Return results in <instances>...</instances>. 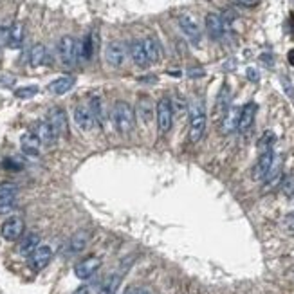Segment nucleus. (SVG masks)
<instances>
[{
  "mask_svg": "<svg viewBox=\"0 0 294 294\" xmlns=\"http://www.w3.org/2000/svg\"><path fill=\"white\" fill-rule=\"evenodd\" d=\"M112 117H114V125L121 134H130L135 127V112L132 105L127 101H116L114 108H112Z\"/></svg>",
  "mask_w": 294,
  "mask_h": 294,
  "instance_id": "obj_1",
  "label": "nucleus"
},
{
  "mask_svg": "<svg viewBox=\"0 0 294 294\" xmlns=\"http://www.w3.org/2000/svg\"><path fill=\"white\" fill-rule=\"evenodd\" d=\"M206 125H208V117H206L204 101L197 100L191 105V121H189V141L191 143H199L206 132Z\"/></svg>",
  "mask_w": 294,
  "mask_h": 294,
  "instance_id": "obj_2",
  "label": "nucleus"
},
{
  "mask_svg": "<svg viewBox=\"0 0 294 294\" xmlns=\"http://www.w3.org/2000/svg\"><path fill=\"white\" fill-rule=\"evenodd\" d=\"M157 128H159V134L164 135V134L170 132V128L173 125V103L170 98H161L157 101Z\"/></svg>",
  "mask_w": 294,
  "mask_h": 294,
  "instance_id": "obj_3",
  "label": "nucleus"
},
{
  "mask_svg": "<svg viewBox=\"0 0 294 294\" xmlns=\"http://www.w3.org/2000/svg\"><path fill=\"white\" fill-rule=\"evenodd\" d=\"M58 56H60L61 63L65 67H72L78 60V44L76 40L65 34L61 36L60 42H58Z\"/></svg>",
  "mask_w": 294,
  "mask_h": 294,
  "instance_id": "obj_4",
  "label": "nucleus"
},
{
  "mask_svg": "<svg viewBox=\"0 0 294 294\" xmlns=\"http://www.w3.org/2000/svg\"><path fill=\"white\" fill-rule=\"evenodd\" d=\"M24 229H26V224L20 216H9L7 220H4L2 228H0V235L2 239L7 240V242H17V240L22 239Z\"/></svg>",
  "mask_w": 294,
  "mask_h": 294,
  "instance_id": "obj_5",
  "label": "nucleus"
},
{
  "mask_svg": "<svg viewBox=\"0 0 294 294\" xmlns=\"http://www.w3.org/2000/svg\"><path fill=\"white\" fill-rule=\"evenodd\" d=\"M101 267V258L100 256H87L85 260L78 262L74 266V274L80 280H89L98 272V269Z\"/></svg>",
  "mask_w": 294,
  "mask_h": 294,
  "instance_id": "obj_6",
  "label": "nucleus"
},
{
  "mask_svg": "<svg viewBox=\"0 0 294 294\" xmlns=\"http://www.w3.org/2000/svg\"><path fill=\"white\" fill-rule=\"evenodd\" d=\"M51 258H53V249H51L49 245H38V247L29 255V267H31L33 271L38 272L49 266Z\"/></svg>",
  "mask_w": 294,
  "mask_h": 294,
  "instance_id": "obj_7",
  "label": "nucleus"
},
{
  "mask_svg": "<svg viewBox=\"0 0 294 294\" xmlns=\"http://www.w3.org/2000/svg\"><path fill=\"white\" fill-rule=\"evenodd\" d=\"M272 164H274V152L271 150H264L256 161L255 168H253V179L255 181H264L267 177V173L271 172Z\"/></svg>",
  "mask_w": 294,
  "mask_h": 294,
  "instance_id": "obj_8",
  "label": "nucleus"
},
{
  "mask_svg": "<svg viewBox=\"0 0 294 294\" xmlns=\"http://www.w3.org/2000/svg\"><path fill=\"white\" fill-rule=\"evenodd\" d=\"M206 31L210 34L211 40H218L224 38V33H226V24H224V18L218 15V13H208L206 15Z\"/></svg>",
  "mask_w": 294,
  "mask_h": 294,
  "instance_id": "obj_9",
  "label": "nucleus"
},
{
  "mask_svg": "<svg viewBox=\"0 0 294 294\" xmlns=\"http://www.w3.org/2000/svg\"><path fill=\"white\" fill-rule=\"evenodd\" d=\"M179 27L183 29V33L186 34V38H188L191 44L197 45L200 42V27H199V24H197V20H195L191 15H188V13L181 15V17H179Z\"/></svg>",
  "mask_w": 294,
  "mask_h": 294,
  "instance_id": "obj_10",
  "label": "nucleus"
},
{
  "mask_svg": "<svg viewBox=\"0 0 294 294\" xmlns=\"http://www.w3.org/2000/svg\"><path fill=\"white\" fill-rule=\"evenodd\" d=\"M125 56H127V47H125V44H121V42H110V44L107 45L105 60L110 67H114V69L121 67L123 61H125Z\"/></svg>",
  "mask_w": 294,
  "mask_h": 294,
  "instance_id": "obj_11",
  "label": "nucleus"
},
{
  "mask_svg": "<svg viewBox=\"0 0 294 294\" xmlns=\"http://www.w3.org/2000/svg\"><path fill=\"white\" fill-rule=\"evenodd\" d=\"M49 125L56 132L58 137H65L69 135V123H67V114L61 108H53L49 112Z\"/></svg>",
  "mask_w": 294,
  "mask_h": 294,
  "instance_id": "obj_12",
  "label": "nucleus"
},
{
  "mask_svg": "<svg viewBox=\"0 0 294 294\" xmlns=\"http://www.w3.org/2000/svg\"><path fill=\"white\" fill-rule=\"evenodd\" d=\"M40 146H42V143H40L38 135H36L33 130H26V132L22 134V137H20V148H22V152L26 156L36 157L40 154Z\"/></svg>",
  "mask_w": 294,
  "mask_h": 294,
  "instance_id": "obj_13",
  "label": "nucleus"
},
{
  "mask_svg": "<svg viewBox=\"0 0 294 294\" xmlns=\"http://www.w3.org/2000/svg\"><path fill=\"white\" fill-rule=\"evenodd\" d=\"M256 110H258V107L256 103H247L240 108V117H239V128L242 134L249 132L251 127L255 125V117H256Z\"/></svg>",
  "mask_w": 294,
  "mask_h": 294,
  "instance_id": "obj_14",
  "label": "nucleus"
},
{
  "mask_svg": "<svg viewBox=\"0 0 294 294\" xmlns=\"http://www.w3.org/2000/svg\"><path fill=\"white\" fill-rule=\"evenodd\" d=\"M74 121H76V125H78L80 130H83V132H89V130H92L94 128V116H92V112H90L89 107H83L80 105L74 108Z\"/></svg>",
  "mask_w": 294,
  "mask_h": 294,
  "instance_id": "obj_15",
  "label": "nucleus"
},
{
  "mask_svg": "<svg viewBox=\"0 0 294 294\" xmlns=\"http://www.w3.org/2000/svg\"><path fill=\"white\" fill-rule=\"evenodd\" d=\"M128 53H130V58H132V61L139 69H146V67L150 65V63H148V58L144 54L143 40H134V42H130Z\"/></svg>",
  "mask_w": 294,
  "mask_h": 294,
  "instance_id": "obj_16",
  "label": "nucleus"
},
{
  "mask_svg": "<svg viewBox=\"0 0 294 294\" xmlns=\"http://www.w3.org/2000/svg\"><path fill=\"white\" fill-rule=\"evenodd\" d=\"M33 132L38 135L40 143L45 144V146H51V144H54L56 139H58L56 132L53 130V127L49 125V121H38V123H36V127H34Z\"/></svg>",
  "mask_w": 294,
  "mask_h": 294,
  "instance_id": "obj_17",
  "label": "nucleus"
},
{
  "mask_svg": "<svg viewBox=\"0 0 294 294\" xmlns=\"http://www.w3.org/2000/svg\"><path fill=\"white\" fill-rule=\"evenodd\" d=\"M74 83H76L74 76H60V78H56L54 81H51L47 89H49L51 94L61 96V94H67V92L74 87Z\"/></svg>",
  "mask_w": 294,
  "mask_h": 294,
  "instance_id": "obj_18",
  "label": "nucleus"
},
{
  "mask_svg": "<svg viewBox=\"0 0 294 294\" xmlns=\"http://www.w3.org/2000/svg\"><path fill=\"white\" fill-rule=\"evenodd\" d=\"M89 240H90V231H87V229H80V231H76V233L72 235L71 240H69V251L71 253H81V251L89 245Z\"/></svg>",
  "mask_w": 294,
  "mask_h": 294,
  "instance_id": "obj_19",
  "label": "nucleus"
},
{
  "mask_svg": "<svg viewBox=\"0 0 294 294\" xmlns=\"http://www.w3.org/2000/svg\"><path fill=\"white\" fill-rule=\"evenodd\" d=\"M239 117H240V108L237 107H229L228 112L222 116V134H231L239 128Z\"/></svg>",
  "mask_w": 294,
  "mask_h": 294,
  "instance_id": "obj_20",
  "label": "nucleus"
},
{
  "mask_svg": "<svg viewBox=\"0 0 294 294\" xmlns=\"http://www.w3.org/2000/svg\"><path fill=\"white\" fill-rule=\"evenodd\" d=\"M143 47H144V54L148 58V63H150V65L161 60V45H159V42H157L156 38H152V36L144 38Z\"/></svg>",
  "mask_w": 294,
  "mask_h": 294,
  "instance_id": "obj_21",
  "label": "nucleus"
},
{
  "mask_svg": "<svg viewBox=\"0 0 294 294\" xmlns=\"http://www.w3.org/2000/svg\"><path fill=\"white\" fill-rule=\"evenodd\" d=\"M38 245H40V235L29 233L20 240V244H18V253H20L22 256H29Z\"/></svg>",
  "mask_w": 294,
  "mask_h": 294,
  "instance_id": "obj_22",
  "label": "nucleus"
},
{
  "mask_svg": "<svg viewBox=\"0 0 294 294\" xmlns=\"http://www.w3.org/2000/svg\"><path fill=\"white\" fill-rule=\"evenodd\" d=\"M229 107H231V92H229V85H224L222 90L218 92V98H216L215 112L218 116H224Z\"/></svg>",
  "mask_w": 294,
  "mask_h": 294,
  "instance_id": "obj_23",
  "label": "nucleus"
},
{
  "mask_svg": "<svg viewBox=\"0 0 294 294\" xmlns=\"http://www.w3.org/2000/svg\"><path fill=\"white\" fill-rule=\"evenodd\" d=\"M47 60V49L44 44L33 45V49L29 51V65L31 67H40L44 65Z\"/></svg>",
  "mask_w": 294,
  "mask_h": 294,
  "instance_id": "obj_24",
  "label": "nucleus"
},
{
  "mask_svg": "<svg viewBox=\"0 0 294 294\" xmlns=\"http://www.w3.org/2000/svg\"><path fill=\"white\" fill-rule=\"evenodd\" d=\"M283 181V175H282V168L280 166H274L272 164L271 172L267 173L266 177V184H264V191H272L274 188H278Z\"/></svg>",
  "mask_w": 294,
  "mask_h": 294,
  "instance_id": "obj_25",
  "label": "nucleus"
},
{
  "mask_svg": "<svg viewBox=\"0 0 294 294\" xmlns=\"http://www.w3.org/2000/svg\"><path fill=\"white\" fill-rule=\"evenodd\" d=\"M24 33H26V29H24V24L17 22L11 26V33H9V47L11 49H18L24 42Z\"/></svg>",
  "mask_w": 294,
  "mask_h": 294,
  "instance_id": "obj_26",
  "label": "nucleus"
},
{
  "mask_svg": "<svg viewBox=\"0 0 294 294\" xmlns=\"http://www.w3.org/2000/svg\"><path fill=\"white\" fill-rule=\"evenodd\" d=\"M17 208V193H0V215Z\"/></svg>",
  "mask_w": 294,
  "mask_h": 294,
  "instance_id": "obj_27",
  "label": "nucleus"
},
{
  "mask_svg": "<svg viewBox=\"0 0 294 294\" xmlns=\"http://www.w3.org/2000/svg\"><path fill=\"white\" fill-rule=\"evenodd\" d=\"M119 283H121V276H119V274H114V276L108 278L105 283H101L100 291L96 294H116Z\"/></svg>",
  "mask_w": 294,
  "mask_h": 294,
  "instance_id": "obj_28",
  "label": "nucleus"
},
{
  "mask_svg": "<svg viewBox=\"0 0 294 294\" xmlns=\"http://www.w3.org/2000/svg\"><path fill=\"white\" fill-rule=\"evenodd\" d=\"M92 53H94V45H92V34H87V36L83 38V42L80 44L78 56H80V58H83V60H90Z\"/></svg>",
  "mask_w": 294,
  "mask_h": 294,
  "instance_id": "obj_29",
  "label": "nucleus"
},
{
  "mask_svg": "<svg viewBox=\"0 0 294 294\" xmlns=\"http://www.w3.org/2000/svg\"><path fill=\"white\" fill-rule=\"evenodd\" d=\"M274 143H276V135H274V132H272V130H266V132L262 134L260 141H258V148H260L262 152L271 150L272 146H274Z\"/></svg>",
  "mask_w": 294,
  "mask_h": 294,
  "instance_id": "obj_30",
  "label": "nucleus"
},
{
  "mask_svg": "<svg viewBox=\"0 0 294 294\" xmlns=\"http://www.w3.org/2000/svg\"><path fill=\"white\" fill-rule=\"evenodd\" d=\"M38 94V87L36 85H27V87H20V89L15 90V96L18 100H29L33 96Z\"/></svg>",
  "mask_w": 294,
  "mask_h": 294,
  "instance_id": "obj_31",
  "label": "nucleus"
},
{
  "mask_svg": "<svg viewBox=\"0 0 294 294\" xmlns=\"http://www.w3.org/2000/svg\"><path fill=\"white\" fill-rule=\"evenodd\" d=\"M137 110H139V116L143 117L144 121H150V117H152V103H150V100H148V98H143V100L139 101Z\"/></svg>",
  "mask_w": 294,
  "mask_h": 294,
  "instance_id": "obj_32",
  "label": "nucleus"
},
{
  "mask_svg": "<svg viewBox=\"0 0 294 294\" xmlns=\"http://www.w3.org/2000/svg\"><path fill=\"white\" fill-rule=\"evenodd\" d=\"M2 166L6 168V170H13V172H18V170H22V162L18 161V159H15V157H9V159H4V162H2Z\"/></svg>",
  "mask_w": 294,
  "mask_h": 294,
  "instance_id": "obj_33",
  "label": "nucleus"
},
{
  "mask_svg": "<svg viewBox=\"0 0 294 294\" xmlns=\"http://www.w3.org/2000/svg\"><path fill=\"white\" fill-rule=\"evenodd\" d=\"M9 33H11L9 26H0V49L9 44Z\"/></svg>",
  "mask_w": 294,
  "mask_h": 294,
  "instance_id": "obj_34",
  "label": "nucleus"
},
{
  "mask_svg": "<svg viewBox=\"0 0 294 294\" xmlns=\"http://www.w3.org/2000/svg\"><path fill=\"white\" fill-rule=\"evenodd\" d=\"M282 186H283V191H285L287 195H294V173L283 179Z\"/></svg>",
  "mask_w": 294,
  "mask_h": 294,
  "instance_id": "obj_35",
  "label": "nucleus"
},
{
  "mask_svg": "<svg viewBox=\"0 0 294 294\" xmlns=\"http://www.w3.org/2000/svg\"><path fill=\"white\" fill-rule=\"evenodd\" d=\"M282 226H283L285 229H287V231L294 233V211H293V213H287V215L283 216Z\"/></svg>",
  "mask_w": 294,
  "mask_h": 294,
  "instance_id": "obj_36",
  "label": "nucleus"
},
{
  "mask_svg": "<svg viewBox=\"0 0 294 294\" xmlns=\"http://www.w3.org/2000/svg\"><path fill=\"white\" fill-rule=\"evenodd\" d=\"M17 186L11 183H2L0 184V193H17Z\"/></svg>",
  "mask_w": 294,
  "mask_h": 294,
  "instance_id": "obj_37",
  "label": "nucleus"
},
{
  "mask_svg": "<svg viewBox=\"0 0 294 294\" xmlns=\"http://www.w3.org/2000/svg\"><path fill=\"white\" fill-rule=\"evenodd\" d=\"M237 2L244 7H256L258 4H260V0H237Z\"/></svg>",
  "mask_w": 294,
  "mask_h": 294,
  "instance_id": "obj_38",
  "label": "nucleus"
},
{
  "mask_svg": "<svg viewBox=\"0 0 294 294\" xmlns=\"http://www.w3.org/2000/svg\"><path fill=\"white\" fill-rule=\"evenodd\" d=\"M127 294H150V293H148L146 289H143V287H141V289H137V287H130V289H128V291H127Z\"/></svg>",
  "mask_w": 294,
  "mask_h": 294,
  "instance_id": "obj_39",
  "label": "nucleus"
},
{
  "mask_svg": "<svg viewBox=\"0 0 294 294\" xmlns=\"http://www.w3.org/2000/svg\"><path fill=\"white\" fill-rule=\"evenodd\" d=\"M247 76H249L251 81H258V78H260V74L255 69H247Z\"/></svg>",
  "mask_w": 294,
  "mask_h": 294,
  "instance_id": "obj_40",
  "label": "nucleus"
},
{
  "mask_svg": "<svg viewBox=\"0 0 294 294\" xmlns=\"http://www.w3.org/2000/svg\"><path fill=\"white\" fill-rule=\"evenodd\" d=\"M188 76H191V78H195V76H204V71H202V69H189Z\"/></svg>",
  "mask_w": 294,
  "mask_h": 294,
  "instance_id": "obj_41",
  "label": "nucleus"
},
{
  "mask_svg": "<svg viewBox=\"0 0 294 294\" xmlns=\"http://www.w3.org/2000/svg\"><path fill=\"white\" fill-rule=\"evenodd\" d=\"M72 294H90V287L89 285H81V287H78Z\"/></svg>",
  "mask_w": 294,
  "mask_h": 294,
  "instance_id": "obj_42",
  "label": "nucleus"
},
{
  "mask_svg": "<svg viewBox=\"0 0 294 294\" xmlns=\"http://www.w3.org/2000/svg\"><path fill=\"white\" fill-rule=\"evenodd\" d=\"M139 81H143V83H156L157 78L156 76H146V78H141Z\"/></svg>",
  "mask_w": 294,
  "mask_h": 294,
  "instance_id": "obj_43",
  "label": "nucleus"
},
{
  "mask_svg": "<svg viewBox=\"0 0 294 294\" xmlns=\"http://www.w3.org/2000/svg\"><path fill=\"white\" fill-rule=\"evenodd\" d=\"M287 60H289V63H291V65H294V49H291V51H289Z\"/></svg>",
  "mask_w": 294,
  "mask_h": 294,
  "instance_id": "obj_44",
  "label": "nucleus"
}]
</instances>
